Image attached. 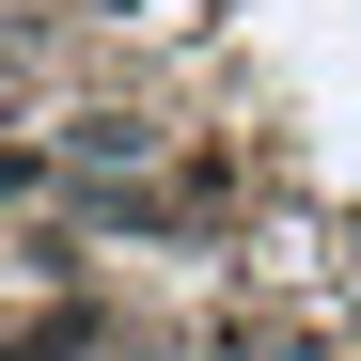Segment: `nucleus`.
I'll return each instance as SVG.
<instances>
[{"instance_id": "nucleus-1", "label": "nucleus", "mask_w": 361, "mask_h": 361, "mask_svg": "<svg viewBox=\"0 0 361 361\" xmlns=\"http://www.w3.org/2000/svg\"><path fill=\"white\" fill-rule=\"evenodd\" d=\"M204 361H330V345H314V330H220Z\"/></svg>"}]
</instances>
